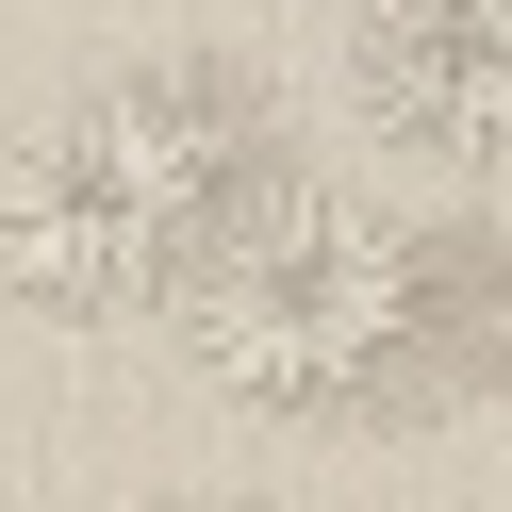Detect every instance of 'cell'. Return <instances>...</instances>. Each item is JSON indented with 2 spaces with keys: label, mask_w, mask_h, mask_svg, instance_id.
<instances>
[{
  "label": "cell",
  "mask_w": 512,
  "mask_h": 512,
  "mask_svg": "<svg viewBox=\"0 0 512 512\" xmlns=\"http://www.w3.org/2000/svg\"><path fill=\"white\" fill-rule=\"evenodd\" d=\"M298 182L248 50H133L0 149V281L34 314H182V281Z\"/></svg>",
  "instance_id": "1"
},
{
  "label": "cell",
  "mask_w": 512,
  "mask_h": 512,
  "mask_svg": "<svg viewBox=\"0 0 512 512\" xmlns=\"http://www.w3.org/2000/svg\"><path fill=\"white\" fill-rule=\"evenodd\" d=\"M430 347V248L380 199H331V182H281L199 281H182V364L199 397L265 413V430H347L380 413Z\"/></svg>",
  "instance_id": "2"
},
{
  "label": "cell",
  "mask_w": 512,
  "mask_h": 512,
  "mask_svg": "<svg viewBox=\"0 0 512 512\" xmlns=\"http://www.w3.org/2000/svg\"><path fill=\"white\" fill-rule=\"evenodd\" d=\"M347 100L446 182L512 166V0H347Z\"/></svg>",
  "instance_id": "3"
},
{
  "label": "cell",
  "mask_w": 512,
  "mask_h": 512,
  "mask_svg": "<svg viewBox=\"0 0 512 512\" xmlns=\"http://www.w3.org/2000/svg\"><path fill=\"white\" fill-rule=\"evenodd\" d=\"M166 512H248V496H166Z\"/></svg>",
  "instance_id": "4"
}]
</instances>
